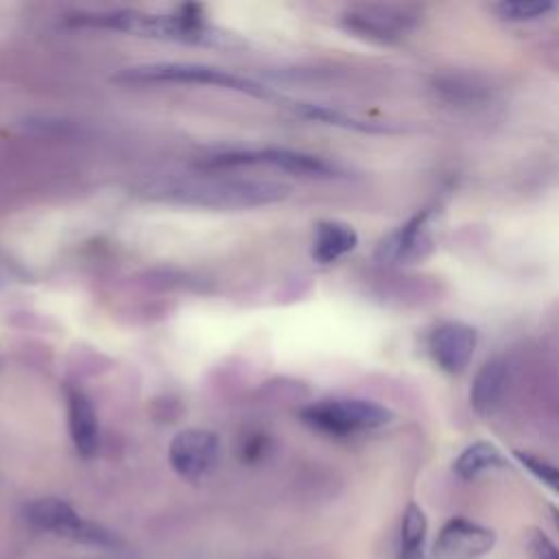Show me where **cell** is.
Here are the masks:
<instances>
[{
    "label": "cell",
    "mask_w": 559,
    "mask_h": 559,
    "mask_svg": "<svg viewBox=\"0 0 559 559\" xmlns=\"http://www.w3.org/2000/svg\"><path fill=\"white\" fill-rule=\"evenodd\" d=\"M144 197L162 203L212 207V210H245L269 203H280L290 194V188L266 179H225V177H170L157 179L142 188Z\"/></svg>",
    "instance_id": "1"
},
{
    "label": "cell",
    "mask_w": 559,
    "mask_h": 559,
    "mask_svg": "<svg viewBox=\"0 0 559 559\" xmlns=\"http://www.w3.org/2000/svg\"><path fill=\"white\" fill-rule=\"evenodd\" d=\"M74 26H94L122 31L140 37L181 41V44H212L225 46L234 44V37L210 26L197 4L179 7L175 13H144L135 9H114V11H76L68 15Z\"/></svg>",
    "instance_id": "2"
},
{
    "label": "cell",
    "mask_w": 559,
    "mask_h": 559,
    "mask_svg": "<svg viewBox=\"0 0 559 559\" xmlns=\"http://www.w3.org/2000/svg\"><path fill=\"white\" fill-rule=\"evenodd\" d=\"M120 83H192V85H212L221 90L240 92L253 98H275V94L245 76L227 72L223 68L205 66V63H188V61H159L124 68L114 76Z\"/></svg>",
    "instance_id": "3"
},
{
    "label": "cell",
    "mask_w": 559,
    "mask_h": 559,
    "mask_svg": "<svg viewBox=\"0 0 559 559\" xmlns=\"http://www.w3.org/2000/svg\"><path fill=\"white\" fill-rule=\"evenodd\" d=\"M299 417L304 424L323 435L349 437L389 424L393 419V413L371 400L328 397L301 408Z\"/></svg>",
    "instance_id": "4"
},
{
    "label": "cell",
    "mask_w": 559,
    "mask_h": 559,
    "mask_svg": "<svg viewBox=\"0 0 559 559\" xmlns=\"http://www.w3.org/2000/svg\"><path fill=\"white\" fill-rule=\"evenodd\" d=\"M24 515L33 528L52 533L57 537H66V539H72L79 544L109 548V550H116L122 546V539L114 531H109L107 526H103L98 522L83 518L79 511H74V507L70 502L55 498V496L33 500L26 507Z\"/></svg>",
    "instance_id": "5"
},
{
    "label": "cell",
    "mask_w": 559,
    "mask_h": 559,
    "mask_svg": "<svg viewBox=\"0 0 559 559\" xmlns=\"http://www.w3.org/2000/svg\"><path fill=\"white\" fill-rule=\"evenodd\" d=\"M201 168L218 170V168H240V166H273L277 170L297 175V177H312V179H332L341 177L343 170L319 155L295 151V148H258V151H227L216 153L203 162Z\"/></svg>",
    "instance_id": "6"
},
{
    "label": "cell",
    "mask_w": 559,
    "mask_h": 559,
    "mask_svg": "<svg viewBox=\"0 0 559 559\" xmlns=\"http://www.w3.org/2000/svg\"><path fill=\"white\" fill-rule=\"evenodd\" d=\"M341 22L358 37L373 41H395L417 26L419 13L400 4H360L345 11Z\"/></svg>",
    "instance_id": "7"
},
{
    "label": "cell",
    "mask_w": 559,
    "mask_h": 559,
    "mask_svg": "<svg viewBox=\"0 0 559 559\" xmlns=\"http://www.w3.org/2000/svg\"><path fill=\"white\" fill-rule=\"evenodd\" d=\"M218 437L205 428H188L173 437L168 445V461L173 469L186 480L203 478L218 461Z\"/></svg>",
    "instance_id": "8"
},
{
    "label": "cell",
    "mask_w": 559,
    "mask_h": 559,
    "mask_svg": "<svg viewBox=\"0 0 559 559\" xmlns=\"http://www.w3.org/2000/svg\"><path fill=\"white\" fill-rule=\"evenodd\" d=\"M496 546V533L474 520H448L435 542L432 559H480Z\"/></svg>",
    "instance_id": "9"
},
{
    "label": "cell",
    "mask_w": 559,
    "mask_h": 559,
    "mask_svg": "<svg viewBox=\"0 0 559 559\" xmlns=\"http://www.w3.org/2000/svg\"><path fill=\"white\" fill-rule=\"evenodd\" d=\"M476 343H478L476 330L461 321L439 323L428 338L432 360L445 373H461L469 365Z\"/></svg>",
    "instance_id": "10"
},
{
    "label": "cell",
    "mask_w": 559,
    "mask_h": 559,
    "mask_svg": "<svg viewBox=\"0 0 559 559\" xmlns=\"http://www.w3.org/2000/svg\"><path fill=\"white\" fill-rule=\"evenodd\" d=\"M430 218V210L408 218L378 245L376 258L382 262H415L428 255L432 249Z\"/></svg>",
    "instance_id": "11"
},
{
    "label": "cell",
    "mask_w": 559,
    "mask_h": 559,
    "mask_svg": "<svg viewBox=\"0 0 559 559\" xmlns=\"http://www.w3.org/2000/svg\"><path fill=\"white\" fill-rule=\"evenodd\" d=\"M68 428L74 450L90 459L98 450V419L92 400L81 389H68Z\"/></svg>",
    "instance_id": "12"
},
{
    "label": "cell",
    "mask_w": 559,
    "mask_h": 559,
    "mask_svg": "<svg viewBox=\"0 0 559 559\" xmlns=\"http://www.w3.org/2000/svg\"><path fill=\"white\" fill-rule=\"evenodd\" d=\"M507 380H509L507 362L502 358L487 360L476 371L472 389H469V402H472L474 411L480 415L491 413L498 406V402L507 389Z\"/></svg>",
    "instance_id": "13"
},
{
    "label": "cell",
    "mask_w": 559,
    "mask_h": 559,
    "mask_svg": "<svg viewBox=\"0 0 559 559\" xmlns=\"http://www.w3.org/2000/svg\"><path fill=\"white\" fill-rule=\"evenodd\" d=\"M358 245V234L352 225L341 221H321L314 229L312 258L321 264L336 262L338 258L354 251Z\"/></svg>",
    "instance_id": "14"
},
{
    "label": "cell",
    "mask_w": 559,
    "mask_h": 559,
    "mask_svg": "<svg viewBox=\"0 0 559 559\" xmlns=\"http://www.w3.org/2000/svg\"><path fill=\"white\" fill-rule=\"evenodd\" d=\"M507 461L502 456V452L489 443V441H476L472 445H467L454 461V474L463 480H472L478 478L485 472L504 467Z\"/></svg>",
    "instance_id": "15"
},
{
    "label": "cell",
    "mask_w": 559,
    "mask_h": 559,
    "mask_svg": "<svg viewBox=\"0 0 559 559\" xmlns=\"http://www.w3.org/2000/svg\"><path fill=\"white\" fill-rule=\"evenodd\" d=\"M426 533L428 522L419 504L408 502L400 526V550L397 559H426Z\"/></svg>",
    "instance_id": "16"
},
{
    "label": "cell",
    "mask_w": 559,
    "mask_h": 559,
    "mask_svg": "<svg viewBox=\"0 0 559 559\" xmlns=\"http://www.w3.org/2000/svg\"><path fill=\"white\" fill-rule=\"evenodd\" d=\"M293 109L308 120H317L323 124H334V127H343V129H354V131H386V127H380L376 122H365V120H356L330 105H319V103H295Z\"/></svg>",
    "instance_id": "17"
},
{
    "label": "cell",
    "mask_w": 559,
    "mask_h": 559,
    "mask_svg": "<svg viewBox=\"0 0 559 559\" xmlns=\"http://www.w3.org/2000/svg\"><path fill=\"white\" fill-rule=\"evenodd\" d=\"M493 9L507 22H528L544 17L555 9V4L548 0H502Z\"/></svg>",
    "instance_id": "18"
},
{
    "label": "cell",
    "mask_w": 559,
    "mask_h": 559,
    "mask_svg": "<svg viewBox=\"0 0 559 559\" xmlns=\"http://www.w3.org/2000/svg\"><path fill=\"white\" fill-rule=\"evenodd\" d=\"M515 459L537 478L542 480L546 487H550L555 493H559V467L539 459V456H533L528 452H513Z\"/></svg>",
    "instance_id": "19"
},
{
    "label": "cell",
    "mask_w": 559,
    "mask_h": 559,
    "mask_svg": "<svg viewBox=\"0 0 559 559\" xmlns=\"http://www.w3.org/2000/svg\"><path fill=\"white\" fill-rule=\"evenodd\" d=\"M526 552L531 559H559V548L539 528H531L526 533Z\"/></svg>",
    "instance_id": "20"
},
{
    "label": "cell",
    "mask_w": 559,
    "mask_h": 559,
    "mask_svg": "<svg viewBox=\"0 0 559 559\" xmlns=\"http://www.w3.org/2000/svg\"><path fill=\"white\" fill-rule=\"evenodd\" d=\"M240 452H242V461H245V463H258V461H262V459L266 456V452H269V439H266V435H260V432L249 435V437L245 439Z\"/></svg>",
    "instance_id": "21"
},
{
    "label": "cell",
    "mask_w": 559,
    "mask_h": 559,
    "mask_svg": "<svg viewBox=\"0 0 559 559\" xmlns=\"http://www.w3.org/2000/svg\"><path fill=\"white\" fill-rule=\"evenodd\" d=\"M550 515H552V522H555V526L559 528V509H557V507H550Z\"/></svg>",
    "instance_id": "22"
}]
</instances>
